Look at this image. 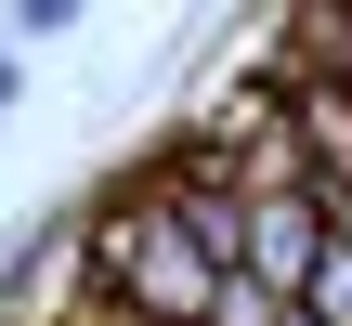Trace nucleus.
Wrapping results in <instances>:
<instances>
[{
	"label": "nucleus",
	"mask_w": 352,
	"mask_h": 326,
	"mask_svg": "<svg viewBox=\"0 0 352 326\" xmlns=\"http://www.w3.org/2000/svg\"><path fill=\"white\" fill-rule=\"evenodd\" d=\"M78 235H91V301H118L131 326H209L222 261L183 235V209H170V183H157V170H131Z\"/></svg>",
	"instance_id": "obj_1"
},
{
	"label": "nucleus",
	"mask_w": 352,
	"mask_h": 326,
	"mask_svg": "<svg viewBox=\"0 0 352 326\" xmlns=\"http://www.w3.org/2000/svg\"><path fill=\"white\" fill-rule=\"evenodd\" d=\"M300 314H314V326H352V235H327V261L300 274Z\"/></svg>",
	"instance_id": "obj_2"
},
{
	"label": "nucleus",
	"mask_w": 352,
	"mask_h": 326,
	"mask_svg": "<svg viewBox=\"0 0 352 326\" xmlns=\"http://www.w3.org/2000/svg\"><path fill=\"white\" fill-rule=\"evenodd\" d=\"M209 326H287V287H261V274H222Z\"/></svg>",
	"instance_id": "obj_3"
},
{
	"label": "nucleus",
	"mask_w": 352,
	"mask_h": 326,
	"mask_svg": "<svg viewBox=\"0 0 352 326\" xmlns=\"http://www.w3.org/2000/svg\"><path fill=\"white\" fill-rule=\"evenodd\" d=\"M13 105H26V52L0 39V118H13Z\"/></svg>",
	"instance_id": "obj_4"
},
{
	"label": "nucleus",
	"mask_w": 352,
	"mask_h": 326,
	"mask_svg": "<svg viewBox=\"0 0 352 326\" xmlns=\"http://www.w3.org/2000/svg\"><path fill=\"white\" fill-rule=\"evenodd\" d=\"M287 326H314V314H300V301H287Z\"/></svg>",
	"instance_id": "obj_5"
}]
</instances>
